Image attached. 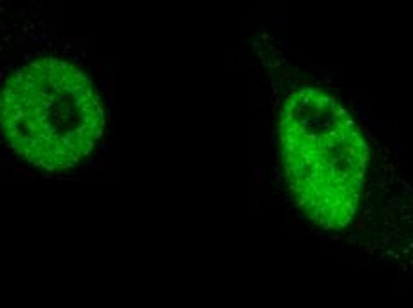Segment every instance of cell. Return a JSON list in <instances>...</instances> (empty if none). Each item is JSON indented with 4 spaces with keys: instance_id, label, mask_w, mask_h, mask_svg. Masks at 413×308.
Returning a JSON list of instances; mask_svg holds the SVG:
<instances>
[{
    "instance_id": "277c9868",
    "label": "cell",
    "mask_w": 413,
    "mask_h": 308,
    "mask_svg": "<svg viewBox=\"0 0 413 308\" xmlns=\"http://www.w3.org/2000/svg\"><path fill=\"white\" fill-rule=\"evenodd\" d=\"M283 77H285L287 80H290V79H294V77H296V72H294V70H285Z\"/></svg>"
},
{
    "instance_id": "3957f363",
    "label": "cell",
    "mask_w": 413,
    "mask_h": 308,
    "mask_svg": "<svg viewBox=\"0 0 413 308\" xmlns=\"http://www.w3.org/2000/svg\"><path fill=\"white\" fill-rule=\"evenodd\" d=\"M11 171L21 173V175H23V173H28V171H27V167H25V166H18V164H11Z\"/></svg>"
},
{
    "instance_id": "52a82bcc",
    "label": "cell",
    "mask_w": 413,
    "mask_h": 308,
    "mask_svg": "<svg viewBox=\"0 0 413 308\" xmlns=\"http://www.w3.org/2000/svg\"><path fill=\"white\" fill-rule=\"evenodd\" d=\"M107 86H109V89H114V77H111V79H109Z\"/></svg>"
},
{
    "instance_id": "5b68a950",
    "label": "cell",
    "mask_w": 413,
    "mask_h": 308,
    "mask_svg": "<svg viewBox=\"0 0 413 308\" xmlns=\"http://www.w3.org/2000/svg\"><path fill=\"white\" fill-rule=\"evenodd\" d=\"M294 232H296V233H298V235H303V233H305V232H303V228H301V226H299L298 223H294Z\"/></svg>"
},
{
    "instance_id": "8fae6325",
    "label": "cell",
    "mask_w": 413,
    "mask_h": 308,
    "mask_svg": "<svg viewBox=\"0 0 413 308\" xmlns=\"http://www.w3.org/2000/svg\"><path fill=\"white\" fill-rule=\"evenodd\" d=\"M94 75H96V77H100V75H102V73H100V68H98V66H94Z\"/></svg>"
},
{
    "instance_id": "6da1fadb",
    "label": "cell",
    "mask_w": 413,
    "mask_h": 308,
    "mask_svg": "<svg viewBox=\"0 0 413 308\" xmlns=\"http://www.w3.org/2000/svg\"><path fill=\"white\" fill-rule=\"evenodd\" d=\"M365 223H367V215H363V217H360V219L356 221L354 230H356V232H362V230L365 228Z\"/></svg>"
},
{
    "instance_id": "8992f818",
    "label": "cell",
    "mask_w": 413,
    "mask_h": 308,
    "mask_svg": "<svg viewBox=\"0 0 413 308\" xmlns=\"http://www.w3.org/2000/svg\"><path fill=\"white\" fill-rule=\"evenodd\" d=\"M237 63H239L241 66H246V64H248V61H246V57H244V55H239V57H237Z\"/></svg>"
},
{
    "instance_id": "7a4b0ae2",
    "label": "cell",
    "mask_w": 413,
    "mask_h": 308,
    "mask_svg": "<svg viewBox=\"0 0 413 308\" xmlns=\"http://www.w3.org/2000/svg\"><path fill=\"white\" fill-rule=\"evenodd\" d=\"M256 184H258V189L262 187V167H260V162H256Z\"/></svg>"
},
{
    "instance_id": "30bf717a",
    "label": "cell",
    "mask_w": 413,
    "mask_h": 308,
    "mask_svg": "<svg viewBox=\"0 0 413 308\" xmlns=\"http://www.w3.org/2000/svg\"><path fill=\"white\" fill-rule=\"evenodd\" d=\"M399 290H401V292L404 294V292H408V288H406V285L404 283H401V288H399Z\"/></svg>"
},
{
    "instance_id": "ba28073f",
    "label": "cell",
    "mask_w": 413,
    "mask_h": 308,
    "mask_svg": "<svg viewBox=\"0 0 413 308\" xmlns=\"http://www.w3.org/2000/svg\"><path fill=\"white\" fill-rule=\"evenodd\" d=\"M346 239H347V242H349V244H354V242H356L354 237H351V235H346Z\"/></svg>"
},
{
    "instance_id": "9c48e42d",
    "label": "cell",
    "mask_w": 413,
    "mask_h": 308,
    "mask_svg": "<svg viewBox=\"0 0 413 308\" xmlns=\"http://www.w3.org/2000/svg\"><path fill=\"white\" fill-rule=\"evenodd\" d=\"M308 70H312V72H320V66H308Z\"/></svg>"
}]
</instances>
